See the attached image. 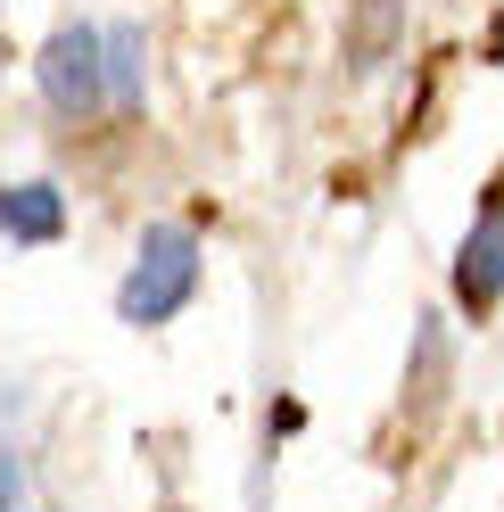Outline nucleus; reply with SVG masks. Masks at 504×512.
<instances>
[{
  "label": "nucleus",
  "instance_id": "1",
  "mask_svg": "<svg viewBox=\"0 0 504 512\" xmlns=\"http://www.w3.org/2000/svg\"><path fill=\"white\" fill-rule=\"evenodd\" d=\"M191 290H199V232L191 223H149L133 273H124V290H116V314L149 331V323H174V314L191 306Z\"/></svg>",
  "mask_w": 504,
  "mask_h": 512
},
{
  "label": "nucleus",
  "instance_id": "2",
  "mask_svg": "<svg viewBox=\"0 0 504 512\" xmlns=\"http://www.w3.org/2000/svg\"><path fill=\"white\" fill-rule=\"evenodd\" d=\"M34 75H42V100L58 116H91L108 100V34L100 25H58L34 58Z\"/></svg>",
  "mask_w": 504,
  "mask_h": 512
},
{
  "label": "nucleus",
  "instance_id": "3",
  "mask_svg": "<svg viewBox=\"0 0 504 512\" xmlns=\"http://www.w3.org/2000/svg\"><path fill=\"white\" fill-rule=\"evenodd\" d=\"M455 298H463L471 323H480V314H496V298H504V174L488 182V199H480V215H471V232H463Z\"/></svg>",
  "mask_w": 504,
  "mask_h": 512
},
{
  "label": "nucleus",
  "instance_id": "4",
  "mask_svg": "<svg viewBox=\"0 0 504 512\" xmlns=\"http://www.w3.org/2000/svg\"><path fill=\"white\" fill-rule=\"evenodd\" d=\"M0 232L42 248V240L67 232V199H58L50 182H9V190H0Z\"/></svg>",
  "mask_w": 504,
  "mask_h": 512
},
{
  "label": "nucleus",
  "instance_id": "5",
  "mask_svg": "<svg viewBox=\"0 0 504 512\" xmlns=\"http://www.w3.org/2000/svg\"><path fill=\"white\" fill-rule=\"evenodd\" d=\"M108 100L116 108L141 100V34H133V25H116V34H108Z\"/></svg>",
  "mask_w": 504,
  "mask_h": 512
},
{
  "label": "nucleus",
  "instance_id": "6",
  "mask_svg": "<svg viewBox=\"0 0 504 512\" xmlns=\"http://www.w3.org/2000/svg\"><path fill=\"white\" fill-rule=\"evenodd\" d=\"M0 512H17V471L0 463Z\"/></svg>",
  "mask_w": 504,
  "mask_h": 512
}]
</instances>
